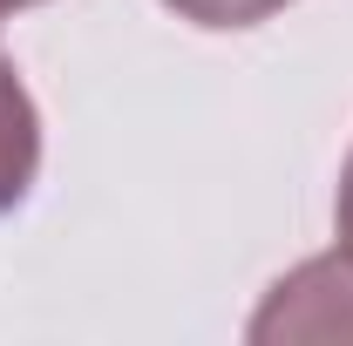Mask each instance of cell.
I'll use <instances>...</instances> for the list:
<instances>
[{
    "label": "cell",
    "instance_id": "1",
    "mask_svg": "<svg viewBox=\"0 0 353 346\" xmlns=\"http://www.w3.org/2000/svg\"><path fill=\"white\" fill-rule=\"evenodd\" d=\"M353 340V245L285 272L252 312V346H333Z\"/></svg>",
    "mask_w": 353,
    "mask_h": 346
},
{
    "label": "cell",
    "instance_id": "2",
    "mask_svg": "<svg viewBox=\"0 0 353 346\" xmlns=\"http://www.w3.org/2000/svg\"><path fill=\"white\" fill-rule=\"evenodd\" d=\"M34 170H41V116H34L21 68L0 54V211H14L28 197Z\"/></svg>",
    "mask_w": 353,
    "mask_h": 346
},
{
    "label": "cell",
    "instance_id": "3",
    "mask_svg": "<svg viewBox=\"0 0 353 346\" xmlns=\"http://www.w3.org/2000/svg\"><path fill=\"white\" fill-rule=\"evenodd\" d=\"M163 7L190 28H259L272 14H285L292 0H163Z\"/></svg>",
    "mask_w": 353,
    "mask_h": 346
},
{
    "label": "cell",
    "instance_id": "4",
    "mask_svg": "<svg viewBox=\"0 0 353 346\" xmlns=\"http://www.w3.org/2000/svg\"><path fill=\"white\" fill-rule=\"evenodd\" d=\"M340 238L353 245V156H347V170H340Z\"/></svg>",
    "mask_w": 353,
    "mask_h": 346
},
{
    "label": "cell",
    "instance_id": "5",
    "mask_svg": "<svg viewBox=\"0 0 353 346\" xmlns=\"http://www.w3.org/2000/svg\"><path fill=\"white\" fill-rule=\"evenodd\" d=\"M7 7H34V0H0V14H7Z\"/></svg>",
    "mask_w": 353,
    "mask_h": 346
}]
</instances>
